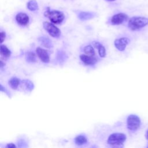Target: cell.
Returning <instances> with one entry per match:
<instances>
[{
    "instance_id": "6da1fadb",
    "label": "cell",
    "mask_w": 148,
    "mask_h": 148,
    "mask_svg": "<svg viewBox=\"0 0 148 148\" xmlns=\"http://www.w3.org/2000/svg\"><path fill=\"white\" fill-rule=\"evenodd\" d=\"M148 24V18L142 16H134L130 18L128 27L131 31H138Z\"/></svg>"
},
{
    "instance_id": "7a4b0ae2",
    "label": "cell",
    "mask_w": 148,
    "mask_h": 148,
    "mask_svg": "<svg viewBox=\"0 0 148 148\" xmlns=\"http://www.w3.org/2000/svg\"><path fill=\"white\" fill-rule=\"evenodd\" d=\"M44 15L48 17L51 23L57 24H61L65 18V16L62 12L56 10H51L49 8H47V9L45 12Z\"/></svg>"
},
{
    "instance_id": "3957f363",
    "label": "cell",
    "mask_w": 148,
    "mask_h": 148,
    "mask_svg": "<svg viewBox=\"0 0 148 148\" xmlns=\"http://www.w3.org/2000/svg\"><path fill=\"white\" fill-rule=\"evenodd\" d=\"M127 136L123 133L115 132L110 134L107 140V143L112 146H120L126 140Z\"/></svg>"
},
{
    "instance_id": "277c9868",
    "label": "cell",
    "mask_w": 148,
    "mask_h": 148,
    "mask_svg": "<svg viewBox=\"0 0 148 148\" xmlns=\"http://www.w3.org/2000/svg\"><path fill=\"white\" fill-rule=\"evenodd\" d=\"M141 121L139 116L136 114H130L127 119V127L128 130L134 132L136 131L140 127Z\"/></svg>"
},
{
    "instance_id": "5b68a950",
    "label": "cell",
    "mask_w": 148,
    "mask_h": 148,
    "mask_svg": "<svg viewBox=\"0 0 148 148\" xmlns=\"http://www.w3.org/2000/svg\"><path fill=\"white\" fill-rule=\"evenodd\" d=\"M43 26L44 29L48 32V34L53 38H58L61 35V31L60 29L54 25L53 24L44 21L43 23Z\"/></svg>"
},
{
    "instance_id": "8992f818",
    "label": "cell",
    "mask_w": 148,
    "mask_h": 148,
    "mask_svg": "<svg viewBox=\"0 0 148 148\" xmlns=\"http://www.w3.org/2000/svg\"><path fill=\"white\" fill-rule=\"evenodd\" d=\"M130 42V40L129 38L126 37H123L115 39L114 42V45L115 47L118 50L120 51H123Z\"/></svg>"
},
{
    "instance_id": "52a82bcc",
    "label": "cell",
    "mask_w": 148,
    "mask_h": 148,
    "mask_svg": "<svg viewBox=\"0 0 148 148\" xmlns=\"http://www.w3.org/2000/svg\"><path fill=\"white\" fill-rule=\"evenodd\" d=\"M128 16L124 13H119L113 15L111 18V24L112 25H120L127 20Z\"/></svg>"
},
{
    "instance_id": "ba28073f",
    "label": "cell",
    "mask_w": 148,
    "mask_h": 148,
    "mask_svg": "<svg viewBox=\"0 0 148 148\" xmlns=\"http://www.w3.org/2000/svg\"><path fill=\"white\" fill-rule=\"evenodd\" d=\"M36 53L39 59L44 63H48L50 61V57L47 51L42 47H37Z\"/></svg>"
},
{
    "instance_id": "9c48e42d",
    "label": "cell",
    "mask_w": 148,
    "mask_h": 148,
    "mask_svg": "<svg viewBox=\"0 0 148 148\" xmlns=\"http://www.w3.org/2000/svg\"><path fill=\"white\" fill-rule=\"evenodd\" d=\"M16 20L19 25L25 26L28 24L29 18L26 13L21 12L16 16Z\"/></svg>"
},
{
    "instance_id": "30bf717a",
    "label": "cell",
    "mask_w": 148,
    "mask_h": 148,
    "mask_svg": "<svg viewBox=\"0 0 148 148\" xmlns=\"http://www.w3.org/2000/svg\"><path fill=\"white\" fill-rule=\"evenodd\" d=\"M81 61L86 65H92L97 62V58L94 56L87 54H81L80 56Z\"/></svg>"
},
{
    "instance_id": "8fae6325",
    "label": "cell",
    "mask_w": 148,
    "mask_h": 148,
    "mask_svg": "<svg viewBox=\"0 0 148 148\" xmlns=\"http://www.w3.org/2000/svg\"><path fill=\"white\" fill-rule=\"evenodd\" d=\"M38 41L41 45L46 48H51L53 47L51 40L46 36H40L38 38Z\"/></svg>"
},
{
    "instance_id": "7c38bea8",
    "label": "cell",
    "mask_w": 148,
    "mask_h": 148,
    "mask_svg": "<svg viewBox=\"0 0 148 148\" xmlns=\"http://www.w3.org/2000/svg\"><path fill=\"white\" fill-rule=\"evenodd\" d=\"M95 16V14L89 12H81L78 14V17L80 20L84 21L92 18Z\"/></svg>"
},
{
    "instance_id": "4fadbf2b",
    "label": "cell",
    "mask_w": 148,
    "mask_h": 148,
    "mask_svg": "<svg viewBox=\"0 0 148 148\" xmlns=\"http://www.w3.org/2000/svg\"><path fill=\"white\" fill-rule=\"evenodd\" d=\"M9 85L13 90H17L20 84L21 83L19 78L17 77H12L9 80Z\"/></svg>"
},
{
    "instance_id": "5bb4252c",
    "label": "cell",
    "mask_w": 148,
    "mask_h": 148,
    "mask_svg": "<svg viewBox=\"0 0 148 148\" xmlns=\"http://www.w3.org/2000/svg\"><path fill=\"white\" fill-rule=\"evenodd\" d=\"M66 54L62 50H58L56 54V60L59 63L64 62L66 59Z\"/></svg>"
},
{
    "instance_id": "9a60e30c",
    "label": "cell",
    "mask_w": 148,
    "mask_h": 148,
    "mask_svg": "<svg viewBox=\"0 0 148 148\" xmlns=\"http://www.w3.org/2000/svg\"><path fill=\"white\" fill-rule=\"evenodd\" d=\"M1 55L4 58H8L11 56V51L4 45H1Z\"/></svg>"
},
{
    "instance_id": "2e32d148",
    "label": "cell",
    "mask_w": 148,
    "mask_h": 148,
    "mask_svg": "<svg viewBox=\"0 0 148 148\" xmlns=\"http://www.w3.org/2000/svg\"><path fill=\"white\" fill-rule=\"evenodd\" d=\"M87 138L83 135H79L75 137V143L79 146L83 145L87 143Z\"/></svg>"
},
{
    "instance_id": "e0dca14e",
    "label": "cell",
    "mask_w": 148,
    "mask_h": 148,
    "mask_svg": "<svg viewBox=\"0 0 148 148\" xmlns=\"http://www.w3.org/2000/svg\"><path fill=\"white\" fill-rule=\"evenodd\" d=\"M21 83L23 85H24L25 87V88L29 91H31L34 90V84L32 81H31L29 79H23V80L21 81Z\"/></svg>"
},
{
    "instance_id": "ac0fdd59",
    "label": "cell",
    "mask_w": 148,
    "mask_h": 148,
    "mask_svg": "<svg viewBox=\"0 0 148 148\" xmlns=\"http://www.w3.org/2000/svg\"><path fill=\"white\" fill-rule=\"evenodd\" d=\"M27 7L31 11H35L38 9V5L35 0H29L27 4Z\"/></svg>"
},
{
    "instance_id": "d6986e66",
    "label": "cell",
    "mask_w": 148,
    "mask_h": 148,
    "mask_svg": "<svg viewBox=\"0 0 148 148\" xmlns=\"http://www.w3.org/2000/svg\"><path fill=\"white\" fill-rule=\"evenodd\" d=\"M83 51L88 56H94L95 54L93 46L90 45L84 46L83 48Z\"/></svg>"
},
{
    "instance_id": "ffe728a7",
    "label": "cell",
    "mask_w": 148,
    "mask_h": 148,
    "mask_svg": "<svg viewBox=\"0 0 148 148\" xmlns=\"http://www.w3.org/2000/svg\"><path fill=\"white\" fill-rule=\"evenodd\" d=\"M25 60L28 62H36V55L32 51H28L25 54Z\"/></svg>"
},
{
    "instance_id": "44dd1931",
    "label": "cell",
    "mask_w": 148,
    "mask_h": 148,
    "mask_svg": "<svg viewBox=\"0 0 148 148\" xmlns=\"http://www.w3.org/2000/svg\"><path fill=\"white\" fill-rule=\"evenodd\" d=\"M97 49L98 50V54L99 56L102 58H104L106 56V49L105 47L102 45H101Z\"/></svg>"
},
{
    "instance_id": "7402d4cb",
    "label": "cell",
    "mask_w": 148,
    "mask_h": 148,
    "mask_svg": "<svg viewBox=\"0 0 148 148\" xmlns=\"http://www.w3.org/2000/svg\"><path fill=\"white\" fill-rule=\"evenodd\" d=\"M0 37H1V43H2L6 38V33L4 31H1L0 33Z\"/></svg>"
},
{
    "instance_id": "603a6c76",
    "label": "cell",
    "mask_w": 148,
    "mask_h": 148,
    "mask_svg": "<svg viewBox=\"0 0 148 148\" xmlns=\"http://www.w3.org/2000/svg\"><path fill=\"white\" fill-rule=\"evenodd\" d=\"M1 91H2V92H4L5 93H6L8 96H9V97L10 96V93H9V92L8 91V90L6 89L5 87H4L2 86V84H1Z\"/></svg>"
},
{
    "instance_id": "cb8c5ba5",
    "label": "cell",
    "mask_w": 148,
    "mask_h": 148,
    "mask_svg": "<svg viewBox=\"0 0 148 148\" xmlns=\"http://www.w3.org/2000/svg\"><path fill=\"white\" fill-rule=\"evenodd\" d=\"M92 44L93 47H95V48H96V49H98V47L101 45L99 42H97V41H94V42H92Z\"/></svg>"
},
{
    "instance_id": "d4e9b609",
    "label": "cell",
    "mask_w": 148,
    "mask_h": 148,
    "mask_svg": "<svg viewBox=\"0 0 148 148\" xmlns=\"http://www.w3.org/2000/svg\"><path fill=\"white\" fill-rule=\"evenodd\" d=\"M5 147L7 148H13V147H16V146L14 143H8Z\"/></svg>"
},
{
    "instance_id": "484cf974",
    "label": "cell",
    "mask_w": 148,
    "mask_h": 148,
    "mask_svg": "<svg viewBox=\"0 0 148 148\" xmlns=\"http://www.w3.org/2000/svg\"><path fill=\"white\" fill-rule=\"evenodd\" d=\"M5 62H3L2 60H1V69H2L3 66H5Z\"/></svg>"
},
{
    "instance_id": "4316f807",
    "label": "cell",
    "mask_w": 148,
    "mask_h": 148,
    "mask_svg": "<svg viewBox=\"0 0 148 148\" xmlns=\"http://www.w3.org/2000/svg\"><path fill=\"white\" fill-rule=\"evenodd\" d=\"M146 138L148 139V130H147V131L146 132Z\"/></svg>"
},
{
    "instance_id": "83f0119b",
    "label": "cell",
    "mask_w": 148,
    "mask_h": 148,
    "mask_svg": "<svg viewBox=\"0 0 148 148\" xmlns=\"http://www.w3.org/2000/svg\"><path fill=\"white\" fill-rule=\"evenodd\" d=\"M106 1H114L115 0H106Z\"/></svg>"
},
{
    "instance_id": "f1b7e54d",
    "label": "cell",
    "mask_w": 148,
    "mask_h": 148,
    "mask_svg": "<svg viewBox=\"0 0 148 148\" xmlns=\"http://www.w3.org/2000/svg\"><path fill=\"white\" fill-rule=\"evenodd\" d=\"M147 147H148V146H147Z\"/></svg>"
}]
</instances>
